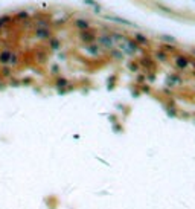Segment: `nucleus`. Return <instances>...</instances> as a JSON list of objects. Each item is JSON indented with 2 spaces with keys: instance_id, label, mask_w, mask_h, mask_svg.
<instances>
[{
  "instance_id": "f257e3e1",
  "label": "nucleus",
  "mask_w": 195,
  "mask_h": 209,
  "mask_svg": "<svg viewBox=\"0 0 195 209\" xmlns=\"http://www.w3.org/2000/svg\"><path fill=\"white\" fill-rule=\"evenodd\" d=\"M178 66H180V67H186L187 61L185 60V58H178Z\"/></svg>"
},
{
  "instance_id": "f03ea898",
  "label": "nucleus",
  "mask_w": 195,
  "mask_h": 209,
  "mask_svg": "<svg viewBox=\"0 0 195 209\" xmlns=\"http://www.w3.org/2000/svg\"><path fill=\"white\" fill-rule=\"evenodd\" d=\"M137 38H139V41H140V43H146V40L143 38L142 35H137Z\"/></svg>"
}]
</instances>
